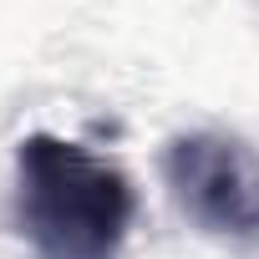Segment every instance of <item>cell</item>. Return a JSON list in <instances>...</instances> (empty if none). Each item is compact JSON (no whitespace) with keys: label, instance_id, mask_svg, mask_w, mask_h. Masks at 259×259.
Wrapping results in <instances>:
<instances>
[{"label":"cell","instance_id":"cell-1","mask_svg":"<svg viewBox=\"0 0 259 259\" xmlns=\"http://www.w3.org/2000/svg\"><path fill=\"white\" fill-rule=\"evenodd\" d=\"M16 234L36 259H117L138 213L122 168L81 143L31 133L16 148Z\"/></svg>","mask_w":259,"mask_h":259},{"label":"cell","instance_id":"cell-2","mask_svg":"<svg viewBox=\"0 0 259 259\" xmlns=\"http://www.w3.org/2000/svg\"><path fill=\"white\" fill-rule=\"evenodd\" d=\"M163 183L188 224L229 244H259V153L229 133H183L163 148Z\"/></svg>","mask_w":259,"mask_h":259}]
</instances>
